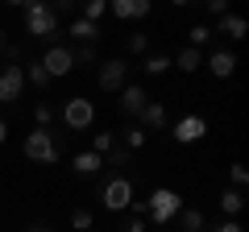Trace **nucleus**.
<instances>
[{
  "mask_svg": "<svg viewBox=\"0 0 249 232\" xmlns=\"http://www.w3.org/2000/svg\"><path fill=\"white\" fill-rule=\"evenodd\" d=\"M75 4H79V0H54L50 9H54V13H71V9H75Z\"/></svg>",
  "mask_w": 249,
  "mask_h": 232,
  "instance_id": "35",
  "label": "nucleus"
},
{
  "mask_svg": "<svg viewBox=\"0 0 249 232\" xmlns=\"http://www.w3.org/2000/svg\"><path fill=\"white\" fill-rule=\"evenodd\" d=\"M0 46H4V37H0Z\"/></svg>",
  "mask_w": 249,
  "mask_h": 232,
  "instance_id": "40",
  "label": "nucleus"
},
{
  "mask_svg": "<svg viewBox=\"0 0 249 232\" xmlns=\"http://www.w3.org/2000/svg\"><path fill=\"white\" fill-rule=\"evenodd\" d=\"M129 50H133V54H145V50H150V37H145V33H133V37H129Z\"/></svg>",
  "mask_w": 249,
  "mask_h": 232,
  "instance_id": "27",
  "label": "nucleus"
},
{
  "mask_svg": "<svg viewBox=\"0 0 249 232\" xmlns=\"http://www.w3.org/2000/svg\"><path fill=\"white\" fill-rule=\"evenodd\" d=\"M104 166V153H79V158H75V174H96V170Z\"/></svg>",
  "mask_w": 249,
  "mask_h": 232,
  "instance_id": "18",
  "label": "nucleus"
},
{
  "mask_svg": "<svg viewBox=\"0 0 249 232\" xmlns=\"http://www.w3.org/2000/svg\"><path fill=\"white\" fill-rule=\"evenodd\" d=\"M29 232H50V228H46V224H34V228H29Z\"/></svg>",
  "mask_w": 249,
  "mask_h": 232,
  "instance_id": "37",
  "label": "nucleus"
},
{
  "mask_svg": "<svg viewBox=\"0 0 249 232\" xmlns=\"http://www.w3.org/2000/svg\"><path fill=\"white\" fill-rule=\"evenodd\" d=\"M124 162H129V149L124 145H112L108 149V166H124Z\"/></svg>",
  "mask_w": 249,
  "mask_h": 232,
  "instance_id": "24",
  "label": "nucleus"
},
{
  "mask_svg": "<svg viewBox=\"0 0 249 232\" xmlns=\"http://www.w3.org/2000/svg\"><path fill=\"white\" fill-rule=\"evenodd\" d=\"M124 232H145V220H142V215H129V224H124Z\"/></svg>",
  "mask_w": 249,
  "mask_h": 232,
  "instance_id": "33",
  "label": "nucleus"
},
{
  "mask_svg": "<svg viewBox=\"0 0 249 232\" xmlns=\"http://www.w3.org/2000/svg\"><path fill=\"white\" fill-rule=\"evenodd\" d=\"M91 120H96V104L91 99H83V96H71L67 99V108H62V125L67 129H91Z\"/></svg>",
  "mask_w": 249,
  "mask_h": 232,
  "instance_id": "4",
  "label": "nucleus"
},
{
  "mask_svg": "<svg viewBox=\"0 0 249 232\" xmlns=\"http://www.w3.org/2000/svg\"><path fill=\"white\" fill-rule=\"evenodd\" d=\"M42 66L50 71V79L71 75V71H75V54L67 50V46H50V50H46V58H42Z\"/></svg>",
  "mask_w": 249,
  "mask_h": 232,
  "instance_id": "7",
  "label": "nucleus"
},
{
  "mask_svg": "<svg viewBox=\"0 0 249 232\" xmlns=\"http://www.w3.org/2000/svg\"><path fill=\"white\" fill-rule=\"evenodd\" d=\"M178 207H183L178 191H170V187H158V191L150 195V203H145V212H150V220L162 228L166 220H175V215H178Z\"/></svg>",
  "mask_w": 249,
  "mask_h": 232,
  "instance_id": "3",
  "label": "nucleus"
},
{
  "mask_svg": "<svg viewBox=\"0 0 249 232\" xmlns=\"http://www.w3.org/2000/svg\"><path fill=\"white\" fill-rule=\"evenodd\" d=\"M170 63L183 66V71H199V66H204V54H199V46H183V50H178Z\"/></svg>",
  "mask_w": 249,
  "mask_h": 232,
  "instance_id": "14",
  "label": "nucleus"
},
{
  "mask_svg": "<svg viewBox=\"0 0 249 232\" xmlns=\"http://www.w3.org/2000/svg\"><path fill=\"white\" fill-rule=\"evenodd\" d=\"M137 116H142V129H162V125H166V108H162L158 99H150Z\"/></svg>",
  "mask_w": 249,
  "mask_h": 232,
  "instance_id": "13",
  "label": "nucleus"
},
{
  "mask_svg": "<svg viewBox=\"0 0 249 232\" xmlns=\"http://www.w3.org/2000/svg\"><path fill=\"white\" fill-rule=\"evenodd\" d=\"M145 104H150L145 87H137V83H124V87H121V112H124V116H137Z\"/></svg>",
  "mask_w": 249,
  "mask_h": 232,
  "instance_id": "9",
  "label": "nucleus"
},
{
  "mask_svg": "<svg viewBox=\"0 0 249 232\" xmlns=\"http://www.w3.org/2000/svg\"><path fill=\"white\" fill-rule=\"evenodd\" d=\"M21 91H25V71H21L17 63L0 66V104H13V99H21Z\"/></svg>",
  "mask_w": 249,
  "mask_h": 232,
  "instance_id": "5",
  "label": "nucleus"
},
{
  "mask_svg": "<svg viewBox=\"0 0 249 232\" xmlns=\"http://www.w3.org/2000/svg\"><path fill=\"white\" fill-rule=\"evenodd\" d=\"M71 54H75V63H88V66L96 63V46H79V50H71Z\"/></svg>",
  "mask_w": 249,
  "mask_h": 232,
  "instance_id": "25",
  "label": "nucleus"
},
{
  "mask_svg": "<svg viewBox=\"0 0 249 232\" xmlns=\"http://www.w3.org/2000/svg\"><path fill=\"white\" fill-rule=\"evenodd\" d=\"M212 232H245V228H241V224L237 220H224V224H216V228Z\"/></svg>",
  "mask_w": 249,
  "mask_h": 232,
  "instance_id": "34",
  "label": "nucleus"
},
{
  "mask_svg": "<svg viewBox=\"0 0 249 232\" xmlns=\"http://www.w3.org/2000/svg\"><path fill=\"white\" fill-rule=\"evenodd\" d=\"M112 149V133H96V153H108Z\"/></svg>",
  "mask_w": 249,
  "mask_h": 232,
  "instance_id": "31",
  "label": "nucleus"
},
{
  "mask_svg": "<svg viewBox=\"0 0 249 232\" xmlns=\"http://www.w3.org/2000/svg\"><path fill=\"white\" fill-rule=\"evenodd\" d=\"M25 158L29 162H42V166L58 162V137H54L50 129H34V133L25 137Z\"/></svg>",
  "mask_w": 249,
  "mask_h": 232,
  "instance_id": "2",
  "label": "nucleus"
},
{
  "mask_svg": "<svg viewBox=\"0 0 249 232\" xmlns=\"http://www.w3.org/2000/svg\"><path fill=\"white\" fill-rule=\"evenodd\" d=\"M220 33H229V37H245V33H249V21L237 17V13H224V17H220Z\"/></svg>",
  "mask_w": 249,
  "mask_h": 232,
  "instance_id": "17",
  "label": "nucleus"
},
{
  "mask_svg": "<svg viewBox=\"0 0 249 232\" xmlns=\"http://www.w3.org/2000/svg\"><path fill=\"white\" fill-rule=\"evenodd\" d=\"M129 203H133V182L129 179H112L104 187V207L108 212H129Z\"/></svg>",
  "mask_w": 249,
  "mask_h": 232,
  "instance_id": "6",
  "label": "nucleus"
},
{
  "mask_svg": "<svg viewBox=\"0 0 249 232\" xmlns=\"http://www.w3.org/2000/svg\"><path fill=\"white\" fill-rule=\"evenodd\" d=\"M108 13L121 17V21H137V17L150 13V0H108Z\"/></svg>",
  "mask_w": 249,
  "mask_h": 232,
  "instance_id": "10",
  "label": "nucleus"
},
{
  "mask_svg": "<svg viewBox=\"0 0 249 232\" xmlns=\"http://www.w3.org/2000/svg\"><path fill=\"white\" fill-rule=\"evenodd\" d=\"M170 66H175V63H170L166 54H145V63H142V71H145V75H166Z\"/></svg>",
  "mask_w": 249,
  "mask_h": 232,
  "instance_id": "19",
  "label": "nucleus"
},
{
  "mask_svg": "<svg viewBox=\"0 0 249 232\" xmlns=\"http://www.w3.org/2000/svg\"><path fill=\"white\" fill-rule=\"evenodd\" d=\"M25 33L29 37H54L58 33V13L50 9V0H29L25 4Z\"/></svg>",
  "mask_w": 249,
  "mask_h": 232,
  "instance_id": "1",
  "label": "nucleus"
},
{
  "mask_svg": "<svg viewBox=\"0 0 249 232\" xmlns=\"http://www.w3.org/2000/svg\"><path fill=\"white\" fill-rule=\"evenodd\" d=\"M4 137H9V125H4V120H0V145H4Z\"/></svg>",
  "mask_w": 249,
  "mask_h": 232,
  "instance_id": "36",
  "label": "nucleus"
},
{
  "mask_svg": "<svg viewBox=\"0 0 249 232\" xmlns=\"http://www.w3.org/2000/svg\"><path fill=\"white\" fill-rule=\"evenodd\" d=\"M178 232H204V212L199 207H178Z\"/></svg>",
  "mask_w": 249,
  "mask_h": 232,
  "instance_id": "15",
  "label": "nucleus"
},
{
  "mask_svg": "<svg viewBox=\"0 0 249 232\" xmlns=\"http://www.w3.org/2000/svg\"><path fill=\"white\" fill-rule=\"evenodd\" d=\"M71 224H75L79 232H88V228H91V212H75V215H71Z\"/></svg>",
  "mask_w": 249,
  "mask_h": 232,
  "instance_id": "30",
  "label": "nucleus"
},
{
  "mask_svg": "<svg viewBox=\"0 0 249 232\" xmlns=\"http://www.w3.org/2000/svg\"><path fill=\"white\" fill-rule=\"evenodd\" d=\"M204 133H208V120H204V116H183V120L175 125V141H183V145L199 141Z\"/></svg>",
  "mask_w": 249,
  "mask_h": 232,
  "instance_id": "8",
  "label": "nucleus"
},
{
  "mask_svg": "<svg viewBox=\"0 0 249 232\" xmlns=\"http://www.w3.org/2000/svg\"><path fill=\"white\" fill-rule=\"evenodd\" d=\"M71 37H75V42H83V46H96V37H100V25H96V21H75V25H71Z\"/></svg>",
  "mask_w": 249,
  "mask_h": 232,
  "instance_id": "16",
  "label": "nucleus"
},
{
  "mask_svg": "<svg viewBox=\"0 0 249 232\" xmlns=\"http://www.w3.org/2000/svg\"><path fill=\"white\" fill-rule=\"evenodd\" d=\"M34 116H37V129H46V125L54 120V108H50V104H37V112H34Z\"/></svg>",
  "mask_w": 249,
  "mask_h": 232,
  "instance_id": "26",
  "label": "nucleus"
},
{
  "mask_svg": "<svg viewBox=\"0 0 249 232\" xmlns=\"http://www.w3.org/2000/svg\"><path fill=\"white\" fill-rule=\"evenodd\" d=\"M145 145V129L133 125V129H124V149H142Z\"/></svg>",
  "mask_w": 249,
  "mask_h": 232,
  "instance_id": "23",
  "label": "nucleus"
},
{
  "mask_svg": "<svg viewBox=\"0 0 249 232\" xmlns=\"http://www.w3.org/2000/svg\"><path fill=\"white\" fill-rule=\"evenodd\" d=\"M83 4V21H100L108 13V0H79Z\"/></svg>",
  "mask_w": 249,
  "mask_h": 232,
  "instance_id": "21",
  "label": "nucleus"
},
{
  "mask_svg": "<svg viewBox=\"0 0 249 232\" xmlns=\"http://www.w3.org/2000/svg\"><path fill=\"white\" fill-rule=\"evenodd\" d=\"M241 207H245V195H241L237 187H232V191H224V195H220V212H224V215H237Z\"/></svg>",
  "mask_w": 249,
  "mask_h": 232,
  "instance_id": "20",
  "label": "nucleus"
},
{
  "mask_svg": "<svg viewBox=\"0 0 249 232\" xmlns=\"http://www.w3.org/2000/svg\"><path fill=\"white\" fill-rule=\"evenodd\" d=\"M229 174H232V182H237V191H241V187H245V182H249V170L241 166V162H237V166L229 170Z\"/></svg>",
  "mask_w": 249,
  "mask_h": 232,
  "instance_id": "28",
  "label": "nucleus"
},
{
  "mask_svg": "<svg viewBox=\"0 0 249 232\" xmlns=\"http://www.w3.org/2000/svg\"><path fill=\"white\" fill-rule=\"evenodd\" d=\"M170 4H191V0H170Z\"/></svg>",
  "mask_w": 249,
  "mask_h": 232,
  "instance_id": "39",
  "label": "nucleus"
},
{
  "mask_svg": "<svg viewBox=\"0 0 249 232\" xmlns=\"http://www.w3.org/2000/svg\"><path fill=\"white\" fill-rule=\"evenodd\" d=\"M208 37H212V29H208V25H196V29H191V46H204Z\"/></svg>",
  "mask_w": 249,
  "mask_h": 232,
  "instance_id": "29",
  "label": "nucleus"
},
{
  "mask_svg": "<svg viewBox=\"0 0 249 232\" xmlns=\"http://www.w3.org/2000/svg\"><path fill=\"white\" fill-rule=\"evenodd\" d=\"M25 79L34 83V87H46V83H50V71H46L42 63H29V66H25Z\"/></svg>",
  "mask_w": 249,
  "mask_h": 232,
  "instance_id": "22",
  "label": "nucleus"
},
{
  "mask_svg": "<svg viewBox=\"0 0 249 232\" xmlns=\"http://www.w3.org/2000/svg\"><path fill=\"white\" fill-rule=\"evenodd\" d=\"M204 4H208V13H216V17L229 13V0H204Z\"/></svg>",
  "mask_w": 249,
  "mask_h": 232,
  "instance_id": "32",
  "label": "nucleus"
},
{
  "mask_svg": "<svg viewBox=\"0 0 249 232\" xmlns=\"http://www.w3.org/2000/svg\"><path fill=\"white\" fill-rule=\"evenodd\" d=\"M4 4H29V0H4Z\"/></svg>",
  "mask_w": 249,
  "mask_h": 232,
  "instance_id": "38",
  "label": "nucleus"
},
{
  "mask_svg": "<svg viewBox=\"0 0 249 232\" xmlns=\"http://www.w3.org/2000/svg\"><path fill=\"white\" fill-rule=\"evenodd\" d=\"M100 87H104V91H121L124 87V63H121V58L100 63Z\"/></svg>",
  "mask_w": 249,
  "mask_h": 232,
  "instance_id": "11",
  "label": "nucleus"
},
{
  "mask_svg": "<svg viewBox=\"0 0 249 232\" xmlns=\"http://www.w3.org/2000/svg\"><path fill=\"white\" fill-rule=\"evenodd\" d=\"M208 71H212V75H220V79H229V75L237 71V54H229V50H216L212 58H208Z\"/></svg>",
  "mask_w": 249,
  "mask_h": 232,
  "instance_id": "12",
  "label": "nucleus"
}]
</instances>
